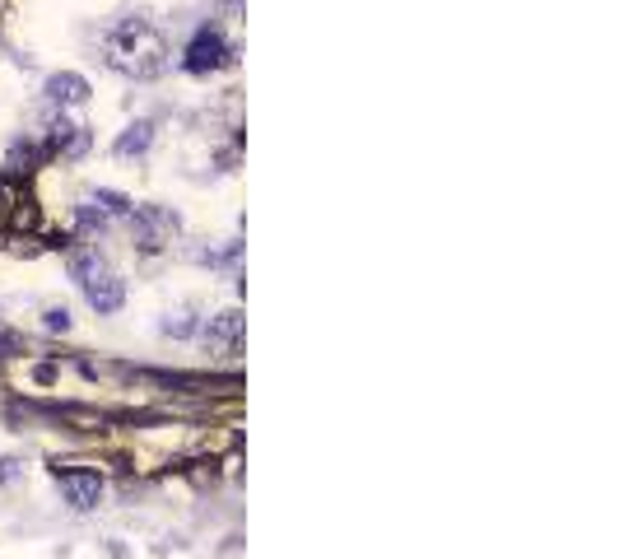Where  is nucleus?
<instances>
[{"label":"nucleus","instance_id":"1","mask_svg":"<svg viewBox=\"0 0 619 559\" xmlns=\"http://www.w3.org/2000/svg\"><path fill=\"white\" fill-rule=\"evenodd\" d=\"M108 66L131 75V80H154L163 75V38L159 28L145 24V19H122V24L108 33Z\"/></svg>","mask_w":619,"mask_h":559},{"label":"nucleus","instance_id":"2","mask_svg":"<svg viewBox=\"0 0 619 559\" xmlns=\"http://www.w3.org/2000/svg\"><path fill=\"white\" fill-rule=\"evenodd\" d=\"M126 224H131V243L140 252H163L182 233V215H177L173 205H159V201L135 205L131 215H126Z\"/></svg>","mask_w":619,"mask_h":559},{"label":"nucleus","instance_id":"3","mask_svg":"<svg viewBox=\"0 0 619 559\" xmlns=\"http://www.w3.org/2000/svg\"><path fill=\"white\" fill-rule=\"evenodd\" d=\"M238 61V52L229 47V38H224V28H215V24H201L196 33H191V42L182 47V61L177 66L187 70V75H215V70H224V66H233Z\"/></svg>","mask_w":619,"mask_h":559},{"label":"nucleus","instance_id":"4","mask_svg":"<svg viewBox=\"0 0 619 559\" xmlns=\"http://www.w3.org/2000/svg\"><path fill=\"white\" fill-rule=\"evenodd\" d=\"M56 490H61L66 508H75V513H89V508L103 504L108 480L98 476L94 466H70V471H61V466H56Z\"/></svg>","mask_w":619,"mask_h":559},{"label":"nucleus","instance_id":"5","mask_svg":"<svg viewBox=\"0 0 619 559\" xmlns=\"http://www.w3.org/2000/svg\"><path fill=\"white\" fill-rule=\"evenodd\" d=\"M42 150L56 154V159H66V164H80L84 154L94 150V131L80 122H70L66 112H52V122H47V136H42Z\"/></svg>","mask_w":619,"mask_h":559},{"label":"nucleus","instance_id":"6","mask_svg":"<svg viewBox=\"0 0 619 559\" xmlns=\"http://www.w3.org/2000/svg\"><path fill=\"white\" fill-rule=\"evenodd\" d=\"M243 331H247V317L238 313V308H224V313H215L210 322H201V345L210 350V355H224L233 359L238 350H243Z\"/></svg>","mask_w":619,"mask_h":559},{"label":"nucleus","instance_id":"7","mask_svg":"<svg viewBox=\"0 0 619 559\" xmlns=\"http://www.w3.org/2000/svg\"><path fill=\"white\" fill-rule=\"evenodd\" d=\"M42 98H47L56 112H70V108H84V103L94 98V84L84 80L80 70H52V75L42 80Z\"/></svg>","mask_w":619,"mask_h":559},{"label":"nucleus","instance_id":"8","mask_svg":"<svg viewBox=\"0 0 619 559\" xmlns=\"http://www.w3.org/2000/svg\"><path fill=\"white\" fill-rule=\"evenodd\" d=\"M154 140H159V126L149 122V117H135V122H126L122 131H117V140H112V159H145L149 150H154Z\"/></svg>","mask_w":619,"mask_h":559},{"label":"nucleus","instance_id":"9","mask_svg":"<svg viewBox=\"0 0 619 559\" xmlns=\"http://www.w3.org/2000/svg\"><path fill=\"white\" fill-rule=\"evenodd\" d=\"M84 303H89L98 317H117L126 308V280L117 271L98 275L94 285H84Z\"/></svg>","mask_w":619,"mask_h":559},{"label":"nucleus","instance_id":"10","mask_svg":"<svg viewBox=\"0 0 619 559\" xmlns=\"http://www.w3.org/2000/svg\"><path fill=\"white\" fill-rule=\"evenodd\" d=\"M112 266H108V257H103V252H98V247H80V252H70L66 257V275L70 280H75V285H94L98 275H108Z\"/></svg>","mask_w":619,"mask_h":559},{"label":"nucleus","instance_id":"11","mask_svg":"<svg viewBox=\"0 0 619 559\" xmlns=\"http://www.w3.org/2000/svg\"><path fill=\"white\" fill-rule=\"evenodd\" d=\"M196 331H201V317L191 308H173V313L159 317V336H168V341H191Z\"/></svg>","mask_w":619,"mask_h":559},{"label":"nucleus","instance_id":"12","mask_svg":"<svg viewBox=\"0 0 619 559\" xmlns=\"http://www.w3.org/2000/svg\"><path fill=\"white\" fill-rule=\"evenodd\" d=\"M42 159H47V150H42L38 140H10V150H5V168H10V173H28V168H38Z\"/></svg>","mask_w":619,"mask_h":559},{"label":"nucleus","instance_id":"13","mask_svg":"<svg viewBox=\"0 0 619 559\" xmlns=\"http://www.w3.org/2000/svg\"><path fill=\"white\" fill-rule=\"evenodd\" d=\"M89 201H94L98 210L112 219V224H117V219H126L135 210L131 196H126V191H112V187H94V191H89Z\"/></svg>","mask_w":619,"mask_h":559},{"label":"nucleus","instance_id":"14","mask_svg":"<svg viewBox=\"0 0 619 559\" xmlns=\"http://www.w3.org/2000/svg\"><path fill=\"white\" fill-rule=\"evenodd\" d=\"M75 229H80V233H89V238H94V233H108V229H112V219L103 215V210H98V205L89 201V196H84V201L75 205Z\"/></svg>","mask_w":619,"mask_h":559},{"label":"nucleus","instance_id":"15","mask_svg":"<svg viewBox=\"0 0 619 559\" xmlns=\"http://www.w3.org/2000/svg\"><path fill=\"white\" fill-rule=\"evenodd\" d=\"M42 327H47V331H61V336H66V331L75 327V317H70L66 303H52V308H42Z\"/></svg>","mask_w":619,"mask_h":559},{"label":"nucleus","instance_id":"16","mask_svg":"<svg viewBox=\"0 0 619 559\" xmlns=\"http://www.w3.org/2000/svg\"><path fill=\"white\" fill-rule=\"evenodd\" d=\"M19 476H24V462L19 457H0V485H14Z\"/></svg>","mask_w":619,"mask_h":559}]
</instances>
